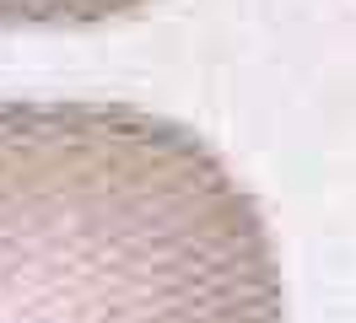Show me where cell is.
<instances>
[{
    "label": "cell",
    "mask_w": 356,
    "mask_h": 323,
    "mask_svg": "<svg viewBox=\"0 0 356 323\" xmlns=\"http://www.w3.org/2000/svg\"><path fill=\"white\" fill-rule=\"evenodd\" d=\"M0 323H286L259 199L135 103H0Z\"/></svg>",
    "instance_id": "1"
},
{
    "label": "cell",
    "mask_w": 356,
    "mask_h": 323,
    "mask_svg": "<svg viewBox=\"0 0 356 323\" xmlns=\"http://www.w3.org/2000/svg\"><path fill=\"white\" fill-rule=\"evenodd\" d=\"M146 6L152 0H0V27H97Z\"/></svg>",
    "instance_id": "2"
}]
</instances>
